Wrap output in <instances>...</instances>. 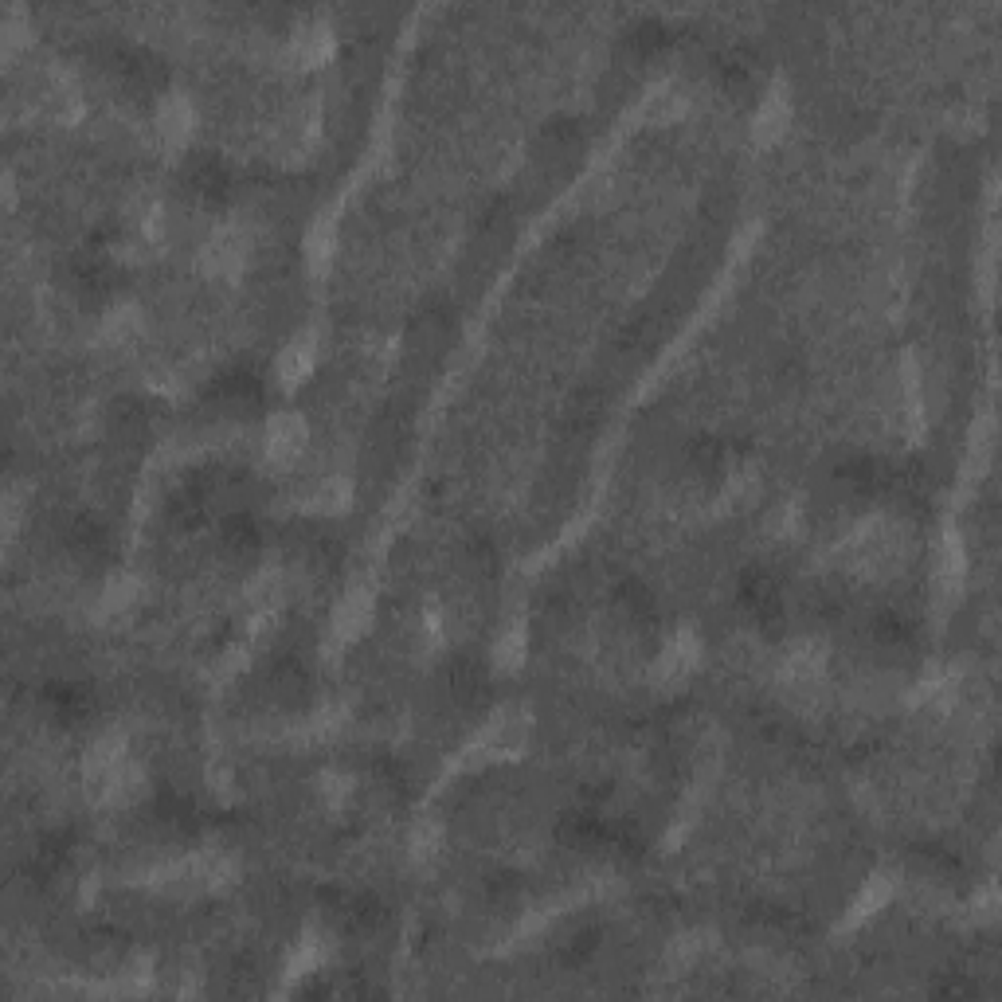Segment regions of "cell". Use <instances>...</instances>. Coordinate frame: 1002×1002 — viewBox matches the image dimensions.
<instances>
[{
	"mask_svg": "<svg viewBox=\"0 0 1002 1002\" xmlns=\"http://www.w3.org/2000/svg\"><path fill=\"white\" fill-rule=\"evenodd\" d=\"M302 439H306L302 423H298L294 415H278L271 423V435H267V451H271L274 458H294L302 451Z\"/></svg>",
	"mask_w": 1002,
	"mask_h": 1002,
	"instance_id": "cell-1",
	"label": "cell"
},
{
	"mask_svg": "<svg viewBox=\"0 0 1002 1002\" xmlns=\"http://www.w3.org/2000/svg\"><path fill=\"white\" fill-rule=\"evenodd\" d=\"M188 126H192V106H188V98L169 94V98L157 106V130L169 137V141H181V137L188 134Z\"/></svg>",
	"mask_w": 1002,
	"mask_h": 1002,
	"instance_id": "cell-2",
	"label": "cell"
},
{
	"mask_svg": "<svg viewBox=\"0 0 1002 1002\" xmlns=\"http://www.w3.org/2000/svg\"><path fill=\"white\" fill-rule=\"evenodd\" d=\"M783 122H787V87L783 83H775L772 94L760 102V110H756V137H775L783 130Z\"/></svg>",
	"mask_w": 1002,
	"mask_h": 1002,
	"instance_id": "cell-3",
	"label": "cell"
},
{
	"mask_svg": "<svg viewBox=\"0 0 1002 1002\" xmlns=\"http://www.w3.org/2000/svg\"><path fill=\"white\" fill-rule=\"evenodd\" d=\"M329 47H333V32H329L325 24H302V28L294 32V40H290V51H294L298 59H306V63L321 59Z\"/></svg>",
	"mask_w": 1002,
	"mask_h": 1002,
	"instance_id": "cell-4",
	"label": "cell"
},
{
	"mask_svg": "<svg viewBox=\"0 0 1002 1002\" xmlns=\"http://www.w3.org/2000/svg\"><path fill=\"white\" fill-rule=\"evenodd\" d=\"M689 666H693V638L682 631L666 646V654L658 658V670H662V678H682Z\"/></svg>",
	"mask_w": 1002,
	"mask_h": 1002,
	"instance_id": "cell-5",
	"label": "cell"
},
{
	"mask_svg": "<svg viewBox=\"0 0 1002 1002\" xmlns=\"http://www.w3.org/2000/svg\"><path fill=\"white\" fill-rule=\"evenodd\" d=\"M310 361H314V349H310V337H298V341H290L286 345V353H282V361H278V368L290 376V380H298L306 368H310Z\"/></svg>",
	"mask_w": 1002,
	"mask_h": 1002,
	"instance_id": "cell-6",
	"label": "cell"
},
{
	"mask_svg": "<svg viewBox=\"0 0 1002 1002\" xmlns=\"http://www.w3.org/2000/svg\"><path fill=\"white\" fill-rule=\"evenodd\" d=\"M333 247V228L329 224H318V228H310V239H306V251H310V267H318L325 271V263H329V251Z\"/></svg>",
	"mask_w": 1002,
	"mask_h": 1002,
	"instance_id": "cell-7",
	"label": "cell"
}]
</instances>
